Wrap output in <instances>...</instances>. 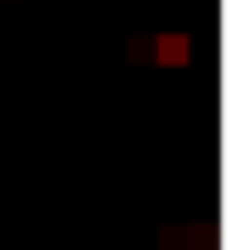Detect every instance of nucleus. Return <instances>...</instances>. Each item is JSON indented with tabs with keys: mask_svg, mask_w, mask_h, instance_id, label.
<instances>
[{
	"mask_svg": "<svg viewBox=\"0 0 245 250\" xmlns=\"http://www.w3.org/2000/svg\"><path fill=\"white\" fill-rule=\"evenodd\" d=\"M154 62H163V67H187V62H192V43H187V34H159V43H154Z\"/></svg>",
	"mask_w": 245,
	"mask_h": 250,
	"instance_id": "obj_1",
	"label": "nucleus"
}]
</instances>
